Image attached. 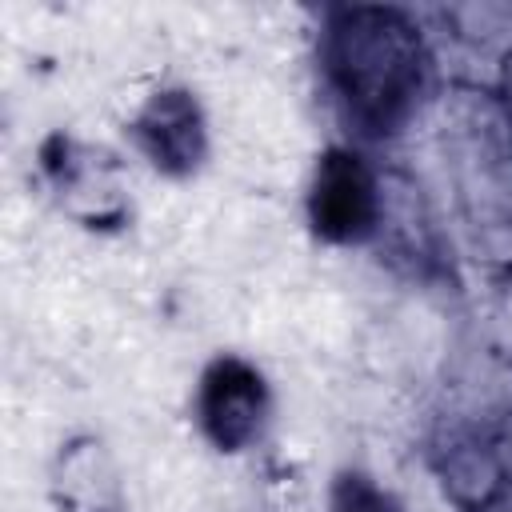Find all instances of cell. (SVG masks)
Listing matches in <instances>:
<instances>
[{
    "label": "cell",
    "instance_id": "1",
    "mask_svg": "<svg viewBox=\"0 0 512 512\" xmlns=\"http://www.w3.org/2000/svg\"><path fill=\"white\" fill-rule=\"evenodd\" d=\"M328 72L364 132H392L424 88V48L400 12L348 8L328 28Z\"/></svg>",
    "mask_w": 512,
    "mask_h": 512
},
{
    "label": "cell",
    "instance_id": "2",
    "mask_svg": "<svg viewBox=\"0 0 512 512\" xmlns=\"http://www.w3.org/2000/svg\"><path fill=\"white\" fill-rule=\"evenodd\" d=\"M200 424L208 440L224 452H240L256 440L268 416V392L256 368L244 360H216L200 384Z\"/></svg>",
    "mask_w": 512,
    "mask_h": 512
},
{
    "label": "cell",
    "instance_id": "3",
    "mask_svg": "<svg viewBox=\"0 0 512 512\" xmlns=\"http://www.w3.org/2000/svg\"><path fill=\"white\" fill-rule=\"evenodd\" d=\"M312 220L332 240H360L376 220V188L360 156L328 152L312 184Z\"/></svg>",
    "mask_w": 512,
    "mask_h": 512
},
{
    "label": "cell",
    "instance_id": "4",
    "mask_svg": "<svg viewBox=\"0 0 512 512\" xmlns=\"http://www.w3.org/2000/svg\"><path fill=\"white\" fill-rule=\"evenodd\" d=\"M136 132H140V144L148 148V156H152L160 168L188 172V168L200 160L204 132H200L196 104H192L184 92H164V96H156V100L144 108V116L136 120Z\"/></svg>",
    "mask_w": 512,
    "mask_h": 512
},
{
    "label": "cell",
    "instance_id": "5",
    "mask_svg": "<svg viewBox=\"0 0 512 512\" xmlns=\"http://www.w3.org/2000/svg\"><path fill=\"white\" fill-rule=\"evenodd\" d=\"M332 512H400L380 488H372L364 476H344L336 484V500Z\"/></svg>",
    "mask_w": 512,
    "mask_h": 512
}]
</instances>
